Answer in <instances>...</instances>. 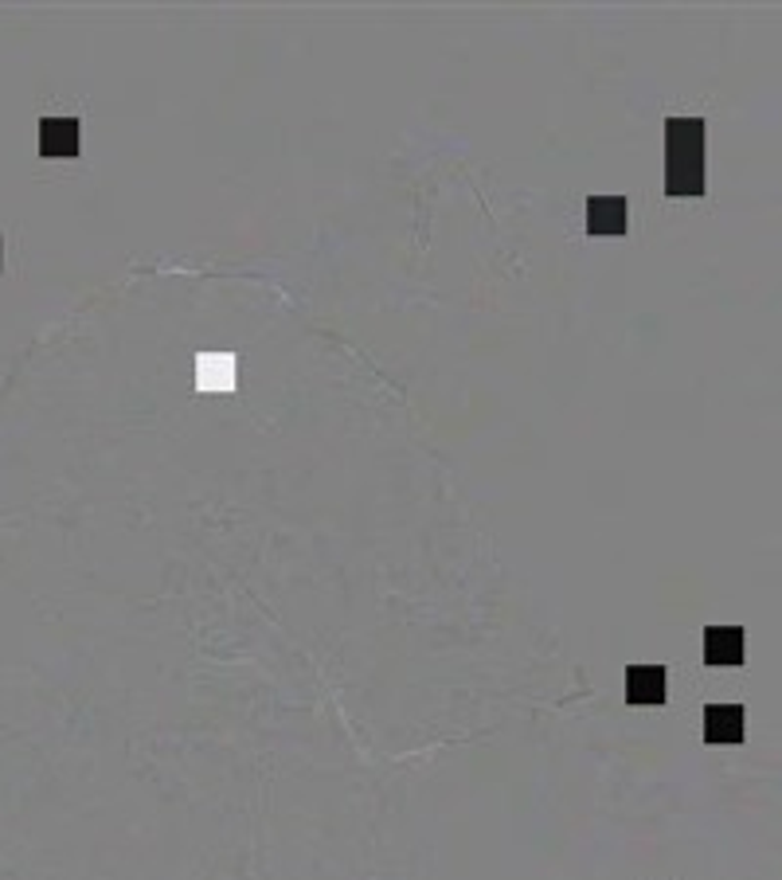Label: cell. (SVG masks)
<instances>
[{"label":"cell","mask_w":782,"mask_h":880,"mask_svg":"<svg viewBox=\"0 0 782 880\" xmlns=\"http://www.w3.org/2000/svg\"><path fill=\"white\" fill-rule=\"evenodd\" d=\"M0 267H4V243H0Z\"/></svg>","instance_id":"ba28073f"},{"label":"cell","mask_w":782,"mask_h":880,"mask_svg":"<svg viewBox=\"0 0 782 880\" xmlns=\"http://www.w3.org/2000/svg\"><path fill=\"white\" fill-rule=\"evenodd\" d=\"M626 700L630 705H665L669 700V674H665V665H630Z\"/></svg>","instance_id":"7a4b0ae2"},{"label":"cell","mask_w":782,"mask_h":880,"mask_svg":"<svg viewBox=\"0 0 782 880\" xmlns=\"http://www.w3.org/2000/svg\"><path fill=\"white\" fill-rule=\"evenodd\" d=\"M626 196H591L587 200V235H626Z\"/></svg>","instance_id":"3957f363"},{"label":"cell","mask_w":782,"mask_h":880,"mask_svg":"<svg viewBox=\"0 0 782 880\" xmlns=\"http://www.w3.org/2000/svg\"><path fill=\"white\" fill-rule=\"evenodd\" d=\"M196 372H200L196 388H215V391L235 388V356L232 353H204L196 361Z\"/></svg>","instance_id":"52a82bcc"},{"label":"cell","mask_w":782,"mask_h":880,"mask_svg":"<svg viewBox=\"0 0 782 880\" xmlns=\"http://www.w3.org/2000/svg\"><path fill=\"white\" fill-rule=\"evenodd\" d=\"M708 665H743V631L740 626H708L705 631Z\"/></svg>","instance_id":"5b68a950"},{"label":"cell","mask_w":782,"mask_h":880,"mask_svg":"<svg viewBox=\"0 0 782 880\" xmlns=\"http://www.w3.org/2000/svg\"><path fill=\"white\" fill-rule=\"evenodd\" d=\"M705 740L708 743H740L743 740V708L740 705H708L705 708Z\"/></svg>","instance_id":"8992f818"},{"label":"cell","mask_w":782,"mask_h":880,"mask_svg":"<svg viewBox=\"0 0 782 880\" xmlns=\"http://www.w3.org/2000/svg\"><path fill=\"white\" fill-rule=\"evenodd\" d=\"M78 118L40 121V157H78Z\"/></svg>","instance_id":"277c9868"},{"label":"cell","mask_w":782,"mask_h":880,"mask_svg":"<svg viewBox=\"0 0 782 880\" xmlns=\"http://www.w3.org/2000/svg\"><path fill=\"white\" fill-rule=\"evenodd\" d=\"M705 121H665V196H705Z\"/></svg>","instance_id":"6da1fadb"}]
</instances>
